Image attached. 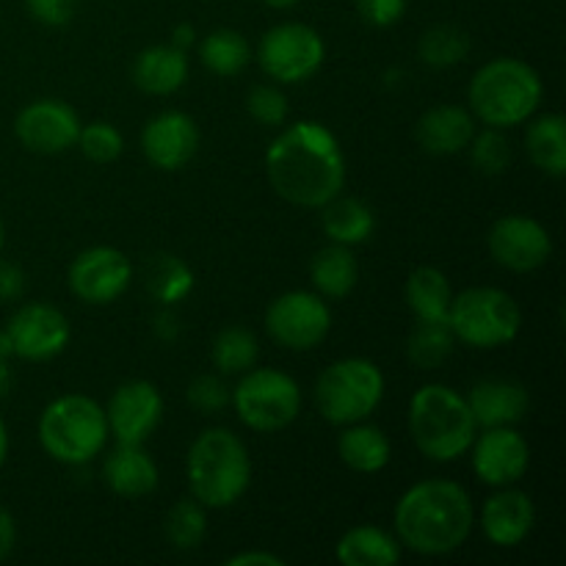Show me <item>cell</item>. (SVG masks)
I'll use <instances>...</instances> for the list:
<instances>
[{
	"mask_svg": "<svg viewBox=\"0 0 566 566\" xmlns=\"http://www.w3.org/2000/svg\"><path fill=\"white\" fill-rule=\"evenodd\" d=\"M232 392L224 385V379L216 374H202L188 385V403L199 409L202 415H216L230 403Z\"/></svg>",
	"mask_w": 566,
	"mask_h": 566,
	"instance_id": "f35d334b",
	"label": "cell"
},
{
	"mask_svg": "<svg viewBox=\"0 0 566 566\" xmlns=\"http://www.w3.org/2000/svg\"><path fill=\"white\" fill-rule=\"evenodd\" d=\"M280 556H274V553H263V551H249V553H241V556H232L227 558V566H282Z\"/></svg>",
	"mask_w": 566,
	"mask_h": 566,
	"instance_id": "f6af8a7d",
	"label": "cell"
},
{
	"mask_svg": "<svg viewBox=\"0 0 566 566\" xmlns=\"http://www.w3.org/2000/svg\"><path fill=\"white\" fill-rule=\"evenodd\" d=\"M448 326L464 346L501 348L523 329V310L501 287H470L453 296Z\"/></svg>",
	"mask_w": 566,
	"mask_h": 566,
	"instance_id": "ba28073f",
	"label": "cell"
},
{
	"mask_svg": "<svg viewBox=\"0 0 566 566\" xmlns=\"http://www.w3.org/2000/svg\"><path fill=\"white\" fill-rule=\"evenodd\" d=\"M153 329H155V335H158V340L175 343L177 335H180V318H177V315L171 313L169 307H166V310H160L158 315H155Z\"/></svg>",
	"mask_w": 566,
	"mask_h": 566,
	"instance_id": "7bdbcfd3",
	"label": "cell"
},
{
	"mask_svg": "<svg viewBox=\"0 0 566 566\" xmlns=\"http://www.w3.org/2000/svg\"><path fill=\"white\" fill-rule=\"evenodd\" d=\"M193 42H197V31H193L191 22H182V25H177L175 31H171V48H177L186 53Z\"/></svg>",
	"mask_w": 566,
	"mask_h": 566,
	"instance_id": "bcb514c9",
	"label": "cell"
},
{
	"mask_svg": "<svg viewBox=\"0 0 566 566\" xmlns=\"http://www.w3.org/2000/svg\"><path fill=\"white\" fill-rule=\"evenodd\" d=\"M326 59L324 39L304 22H280L260 39L258 61L280 83H302L321 70Z\"/></svg>",
	"mask_w": 566,
	"mask_h": 566,
	"instance_id": "30bf717a",
	"label": "cell"
},
{
	"mask_svg": "<svg viewBox=\"0 0 566 566\" xmlns=\"http://www.w3.org/2000/svg\"><path fill=\"white\" fill-rule=\"evenodd\" d=\"M77 144H81V153L86 155L94 164H111L122 155L125 149V138L108 122H92V125H83L77 133Z\"/></svg>",
	"mask_w": 566,
	"mask_h": 566,
	"instance_id": "8d00e7d4",
	"label": "cell"
},
{
	"mask_svg": "<svg viewBox=\"0 0 566 566\" xmlns=\"http://www.w3.org/2000/svg\"><path fill=\"white\" fill-rule=\"evenodd\" d=\"M453 343H457V337L446 321H418L412 335H409L407 357L415 368L434 370L451 357Z\"/></svg>",
	"mask_w": 566,
	"mask_h": 566,
	"instance_id": "4dcf8cb0",
	"label": "cell"
},
{
	"mask_svg": "<svg viewBox=\"0 0 566 566\" xmlns=\"http://www.w3.org/2000/svg\"><path fill=\"white\" fill-rule=\"evenodd\" d=\"M409 431L426 459L453 462L470 451L479 426L464 396L448 385H423L409 401Z\"/></svg>",
	"mask_w": 566,
	"mask_h": 566,
	"instance_id": "5b68a950",
	"label": "cell"
},
{
	"mask_svg": "<svg viewBox=\"0 0 566 566\" xmlns=\"http://www.w3.org/2000/svg\"><path fill=\"white\" fill-rule=\"evenodd\" d=\"M197 122L182 111H164L153 116L142 133V149L155 169L177 171L197 155Z\"/></svg>",
	"mask_w": 566,
	"mask_h": 566,
	"instance_id": "ac0fdd59",
	"label": "cell"
},
{
	"mask_svg": "<svg viewBox=\"0 0 566 566\" xmlns=\"http://www.w3.org/2000/svg\"><path fill=\"white\" fill-rule=\"evenodd\" d=\"M475 136V119L462 105H434L415 127V138L429 155H457Z\"/></svg>",
	"mask_w": 566,
	"mask_h": 566,
	"instance_id": "44dd1931",
	"label": "cell"
},
{
	"mask_svg": "<svg viewBox=\"0 0 566 566\" xmlns=\"http://www.w3.org/2000/svg\"><path fill=\"white\" fill-rule=\"evenodd\" d=\"M407 304L418 321H446L448 324L453 304L451 282L431 265L415 269L407 280Z\"/></svg>",
	"mask_w": 566,
	"mask_h": 566,
	"instance_id": "4316f807",
	"label": "cell"
},
{
	"mask_svg": "<svg viewBox=\"0 0 566 566\" xmlns=\"http://www.w3.org/2000/svg\"><path fill=\"white\" fill-rule=\"evenodd\" d=\"M381 398L385 376L370 359H337L315 381V403L321 418L332 426H352L370 418Z\"/></svg>",
	"mask_w": 566,
	"mask_h": 566,
	"instance_id": "52a82bcc",
	"label": "cell"
},
{
	"mask_svg": "<svg viewBox=\"0 0 566 566\" xmlns=\"http://www.w3.org/2000/svg\"><path fill=\"white\" fill-rule=\"evenodd\" d=\"M470 453H473L475 475L490 486L517 484L531 464L528 442L512 426H495L484 429L481 437L475 434Z\"/></svg>",
	"mask_w": 566,
	"mask_h": 566,
	"instance_id": "e0dca14e",
	"label": "cell"
},
{
	"mask_svg": "<svg viewBox=\"0 0 566 566\" xmlns=\"http://www.w3.org/2000/svg\"><path fill=\"white\" fill-rule=\"evenodd\" d=\"M6 453H9V431H6L3 418H0V468L6 462Z\"/></svg>",
	"mask_w": 566,
	"mask_h": 566,
	"instance_id": "681fc988",
	"label": "cell"
},
{
	"mask_svg": "<svg viewBox=\"0 0 566 566\" xmlns=\"http://www.w3.org/2000/svg\"><path fill=\"white\" fill-rule=\"evenodd\" d=\"M39 442L44 453L61 464H88L108 442L105 409L88 396H61L44 407L39 418Z\"/></svg>",
	"mask_w": 566,
	"mask_h": 566,
	"instance_id": "8992f818",
	"label": "cell"
},
{
	"mask_svg": "<svg viewBox=\"0 0 566 566\" xmlns=\"http://www.w3.org/2000/svg\"><path fill=\"white\" fill-rule=\"evenodd\" d=\"M28 14L50 28H61L75 14V0H25Z\"/></svg>",
	"mask_w": 566,
	"mask_h": 566,
	"instance_id": "60d3db41",
	"label": "cell"
},
{
	"mask_svg": "<svg viewBox=\"0 0 566 566\" xmlns=\"http://www.w3.org/2000/svg\"><path fill=\"white\" fill-rule=\"evenodd\" d=\"M25 291V274L20 265L0 260V302H14Z\"/></svg>",
	"mask_w": 566,
	"mask_h": 566,
	"instance_id": "b9f144b4",
	"label": "cell"
},
{
	"mask_svg": "<svg viewBox=\"0 0 566 566\" xmlns=\"http://www.w3.org/2000/svg\"><path fill=\"white\" fill-rule=\"evenodd\" d=\"M265 171L285 202L321 208L343 191L346 158L329 127L307 119L291 125L271 142Z\"/></svg>",
	"mask_w": 566,
	"mask_h": 566,
	"instance_id": "6da1fadb",
	"label": "cell"
},
{
	"mask_svg": "<svg viewBox=\"0 0 566 566\" xmlns=\"http://www.w3.org/2000/svg\"><path fill=\"white\" fill-rule=\"evenodd\" d=\"M133 265L119 249L92 247L70 265V291L86 304H111L130 287Z\"/></svg>",
	"mask_w": 566,
	"mask_h": 566,
	"instance_id": "4fadbf2b",
	"label": "cell"
},
{
	"mask_svg": "<svg viewBox=\"0 0 566 566\" xmlns=\"http://www.w3.org/2000/svg\"><path fill=\"white\" fill-rule=\"evenodd\" d=\"M265 6H269V9H293V6L298 3V0H263Z\"/></svg>",
	"mask_w": 566,
	"mask_h": 566,
	"instance_id": "f907efd6",
	"label": "cell"
},
{
	"mask_svg": "<svg viewBox=\"0 0 566 566\" xmlns=\"http://www.w3.org/2000/svg\"><path fill=\"white\" fill-rule=\"evenodd\" d=\"M14 387V374H11V365L9 359H0V401L11 392Z\"/></svg>",
	"mask_w": 566,
	"mask_h": 566,
	"instance_id": "7dc6e473",
	"label": "cell"
},
{
	"mask_svg": "<svg viewBox=\"0 0 566 566\" xmlns=\"http://www.w3.org/2000/svg\"><path fill=\"white\" fill-rule=\"evenodd\" d=\"M470 160L481 175H503L512 164V147L506 136L497 127H486L484 133H475L468 144Z\"/></svg>",
	"mask_w": 566,
	"mask_h": 566,
	"instance_id": "d590c367",
	"label": "cell"
},
{
	"mask_svg": "<svg viewBox=\"0 0 566 566\" xmlns=\"http://www.w3.org/2000/svg\"><path fill=\"white\" fill-rule=\"evenodd\" d=\"M188 81V55L171 44H155L142 50L133 61V83L142 92L166 97Z\"/></svg>",
	"mask_w": 566,
	"mask_h": 566,
	"instance_id": "603a6c76",
	"label": "cell"
},
{
	"mask_svg": "<svg viewBox=\"0 0 566 566\" xmlns=\"http://www.w3.org/2000/svg\"><path fill=\"white\" fill-rule=\"evenodd\" d=\"M321 227H324L326 238L332 243H340V247H357V243H365L370 235H374V210L363 202V199L354 197H332L329 202L321 205Z\"/></svg>",
	"mask_w": 566,
	"mask_h": 566,
	"instance_id": "484cf974",
	"label": "cell"
},
{
	"mask_svg": "<svg viewBox=\"0 0 566 566\" xmlns=\"http://www.w3.org/2000/svg\"><path fill=\"white\" fill-rule=\"evenodd\" d=\"M398 542L420 556H448L468 542L475 509L457 481L429 479L409 486L396 503Z\"/></svg>",
	"mask_w": 566,
	"mask_h": 566,
	"instance_id": "7a4b0ae2",
	"label": "cell"
},
{
	"mask_svg": "<svg viewBox=\"0 0 566 566\" xmlns=\"http://www.w3.org/2000/svg\"><path fill=\"white\" fill-rule=\"evenodd\" d=\"M14 357L28 363H44L59 357L70 343V321L53 304H22L6 324Z\"/></svg>",
	"mask_w": 566,
	"mask_h": 566,
	"instance_id": "7c38bea8",
	"label": "cell"
},
{
	"mask_svg": "<svg viewBox=\"0 0 566 566\" xmlns=\"http://www.w3.org/2000/svg\"><path fill=\"white\" fill-rule=\"evenodd\" d=\"M473 412L475 426L495 429V426H514L528 415V390L512 379H481L464 398Z\"/></svg>",
	"mask_w": 566,
	"mask_h": 566,
	"instance_id": "ffe728a7",
	"label": "cell"
},
{
	"mask_svg": "<svg viewBox=\"0 0 566 566\" xmlns=\"http://www.w3.org/2000/svg\"><path fill=\"white\" fill-rule=\"evenodd\" d=\"M0 249H3V224H0Z\"/></svg>",
	"mask_w": 566,
	"mask_h": 566,
	"instance_id": "816d5d0a",
	"label": "cell"
},
{
	"mask_svg": "<svg viewBox=\"0 0 566 566\" xmlns=\"http://www.w3.org/2000/svg\"><path fill=\"white\" fill-rule=\"evenodd\" d=\"M81 119L75 108L61 99H36L25 105L14 122V136L28 153L59 155L77 144Z\"/></svg>",
	"mask_w": 566,
	"mask_h": 566,
	"instance_id": "2e32d148",
	"label": "cell"
},
{
	"mask_svg": "<svg viewBox=\"0 0 566 566\" xmlns=\"http://www.w3.org/2000/svg\"><path fill=\"white\" fill-rule=\"evenodd\" d=\"M310 280H313L318 296H329V298L348 296L359 280L357 260H354V254L348 252V247L332 243V247L321 249V252L313 258V263H310Z\"/></svg>",
	"mask_w": 566,
	"mask_h": 566,
	"instance_id": "f1b7e54d",
	"label": "cell"
},
{
	"mask_svg": "<svg viewBox=\"0 0 566 566\" xmlns=\"http://www.w3.org/2000/svg\"><path fill=\"white\" fill-rule=\"evenodd\" d=\"M14 357V348H11V337L9 332L0 329V359H11Z\"/></svg>",
	"mask_w": 566,
	"mask_h": 566,
	"instance_id": "c3c4849f",
	"label": "cell"
},
{
	"mask_svg": "<svg viewBox=\"0 0 566 566\" xmlns=\"http://www.w3.org/2000/svg\"><path fill=\"white\" fill-rule=\"evenodd\" d=\"M258 337L252 335L243 326H227L224 332H219V337L213 340V365L221 374H247L254 363H258Z\"/></svg>",
	"mask_w": 566,
	"mask_h": 566,
	"instance_id": "836d02e7",
	"label": "cell"
},
{
	"mask_svg": "<svg viewBox=\"0 0 566 566\" xmlns=\"http://www.w3.org/2000/svg\"><path fill=\"white\" fill-rule=\"evenodd\" d=\"M230 401L235 403L243 426L263 434L287 429L302 412V390L296 379L274 368L247 370Z\"/></svg>",
	"mask_w": 566,
	"mask_h": 566,
	"instance_id": "9c48e42d",
	"label": "cell"
},
{
	"mask_svg": "<svg viewBox=\"0 0 566 566\" xmlns=\"http://www.w3.org/2000/svg\"><path fill=\"white\" fill-rule=\"evenodd\" d=\"M164 418V398L153 381H125L114 390L105 420H108V434L125 446H142Z\"/></svg>",
	"mask_w": 566,
	"mask_h": 566,
	"instance_id": "9a60e30c",
	"label": "cell"
},
{
	"mask_svg": "<svg viewBox=\"0 0 566 566\" xmlns=\"http://www.w3.org/2000/svg\"><path fill=\"white\" fill-rule=\"evenodd\" d=\"M337 453H340L343 464L352 468L354 473L374 475L381 473L390 464L392 448L379 426H370L359 420V423H352L343 431L340 440H337Z\"/></svg>",
	"mask_w": 566,
	"mask_h": 566,
	"instance_id": "d4e9b609",
	"label": "cell"
},
{
	"mask_svg": "<svg viewBox=\"0 0 566 566\" xmlns=\"http://www.w3.org/2000/svg\"><path fill=\"white\" fill-rule=\"evenodd\" d=\"M247 111L265 127H280L287 119V97L276 86H254L247 97Z\"/></svg>",
	"mask_w": 566,
	"mask_h": 566,
	"instance_id": "74e56055",
	"label": "cell"
},
{
	"mask_svg": "<svg viewBox=\"0 0 566 566\" xmlns=\"http://www.w3.org/2000/svg\"><path fill=\"white\" fill-rule=\"evenodd\" d=\"M186 475L191 495L205 509H230L249 490L252 459L230 429H205L188 451Z\"/></svg>",
	"mask_w": 566,
	"mask_h": 566,
	"instance_id": "3957f363",
	"label": "cell"
},
{
	"mask_svg": "<svg viewBox=\"0 0 566 566\" xmlns=\"http://www.w3.org/2000/svg\"><path fill=\"white\" fill-rule=\"evenodd\" d=\"M536 523V509L525 492L501 486L481 509V531L497 547H517L528 539Z\"/></svg>",
	"mask_w": 566,
	"mask_h": 566,
	"instance_id": "d6986e66",
	"label": "cell"
},
{
	"mask_svg": "<svg viewBox=\"0 0 566 566\" xmlns=\"http://www.w3.org/2000/svg\"><path fill=\"white\" fill-rule=\"evenodd\" d=\"M539 75L520 59H495L481 66L468 88L470 111L486 127H517L536 114L542 103Z\"/></svg>",
	"mask_w": 566,
	"mask_h": 566,
	"instance_id": "277c9868",
	"label": "cell"
},
{
	"mask_svg": "<svg viewBox=\"0 0 566 566\" xmlns=\"http://www.w3.org/2000/svg\"><path fill=\"white\" fill-rule=\"evenodd\" d=\"M335 558L343 566H396L401 562V542L374 525H357L340 536Z\"/></svg>",
	"mask_w": 566,
	"mask_h": 566,
	"instance_id": "cb8c5ba5",
	"label": "cell"
},
{
	"mask_svg": "<svg viewBox=\"0 0 566 566\" xmlns=\"http://www.w3.org/2000/svg\"><path fill=\"white\" fill-rule=\"evenodd\" d=\"M265 329L280 346L291 352H310L329 335L332 313L318 293L291 291L269 304Z\"/></svg>",
	"mask_w": 566,
	"mask_h": 566,
	"instance_id": "8fae6325",
	"label": "cell"
},
{
	"mask_svg": "<svg viewBox=\"0 0 566 566\" xmlns=\"http://www.w3.org/2000/svg\"><path fill=\"white\" fill-rule=\"evenodd\" d=\"M418 53L423 64L434 66V70L457 66L468 59L470 36L457 25H434L420 36Z\"/></svg>",
	"mask_w": 566,
	"mask_h": 566,
	"instance_id": "e575fe53",
	"label": "cell"
},
{
	"mask_svg": "<svg viewBox=\"0 0 566 566\" xmlns=\"http://www.w3.org/2000/svg\"><path fill=\"white\" fill-rule=\"evenodd\" d=\"M14 542H17V525L14 517H11L6 509H0V562L11 556L14 551Z\"/></svg>",
	"mask_w": 566,
	"mask_h": 566,
	"instance_id": "ee69618b",
	"label": "cell"
},
{
	"mask_svg": "<svg viewBox=\"0 0 566 566\" xmlns=\"http://www.w3.org/2000/svg\"><path fill=\"white\" fill-rule=\"evenodd\" d=\"M199 59H202V64L213 75L230 77L247 70L249 59H252V48H249L243 33L232 31V28H219V31H210L202 39V44H199Z\"/></svg>",
	"mask_w": 566,
	"mask_h": 566,
	"instance_id": "f546056e",
	"label": "cell"
},
{
	"mask_svg": "<svg viewBox=\"0 0 566 566\" xmlns=\"http://www.w3.org/2000/svg\"><path fill=\"white\" fill-rule=\"evenodd\" d=\"M525 147L531 160L539 166L545 175H566V122L562 114L536 116L525 133Z\"/></svg>",
	"mask_w": 566,
	"mask_h": 566,
	"instance_id": "83f0119b",
	"label": "cell"
},
{
	"mask_svg": "<svg viewBox=\"0 0 566 566\" xmlns=\"http://www.w3.org/2000/svg\"><path fill=\"white\" fill-rule=\"evenodd\" d=\"M486 243H490V254L495 258V263L509 271H517V274L542 269L553 254L551 232L531 216L497 219Z\"/></svg>",
	"mask_w": 566,
	"mask_h": 566,
	"instance_id": "5bb4252c",
	"label": "cell"
},
{
	"mask_svg": "<svg viewBox=\"0 0 566 566\" xmlns=\"http://www.w3.org/2000/svg\"><path fill=\"white\" fill-rule=\"evenodd\" d=\"M103 479L114 495L144 497L158 486V468L142 446L116 442L103 464Z\"/></svg>",
	"mask_w": 566,
	"mask_h": 566,
	"instance_id": "7402d4cb",
	"label": "cell"
},
{
	"mask_svg": "<svg viewBox=\"0 0 566 566\" xmlns=\"http://www.w3.org/2000/svg\"><path fill=\"white\" fill-rule=\"evenodd\" d=\"M166 539L175 551H193V547L202 545L205 534H208V514L205 506L197 497H182L175 506L169 509L164 520Z\"/></svg>",
	"mask_w": 566,
	"mask_h": 566,
	"instance_id": "d6a6232c",
	"label": "cell"
},
{
	"mask_svg": "<svg viewBox=\"0 0 566 566\" xmlns=\"http://www.w3.org/2000/svg\"><path fill=\"white\" fill-rule=\"evenodd\" d=\"M147 287L164 307H171L191 293L193 271L175 254H155L147 265Z\"/></svg>",
	"mask_w": 566,
	"mask_h": 566,
	"instance_id": "1f68e13d",
	"label": "cell"
},
{
	"mask_svg": "<svg viewBox=\"0 0 566 566\" xmlns=\"http://www.w3.org/2000/svg\"><path fill=\"white\" fill-rule=\"evenodd\" d=\"M357 11L368 25L390 28L407 11V0H357Z\"/></svg>",
	"mask_w": 566,
	"mask_h": 566,
	"instance_id": "ab89813d",
	"label": "cell"
}]
</instances>
